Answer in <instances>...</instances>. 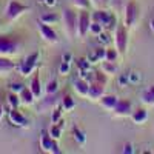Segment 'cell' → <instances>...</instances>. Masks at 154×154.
<instances>
[{
  "mask_svg": "<svg viewBox=\"0 0 154 154\" xmlns=\"http://www.w3.org/2000/svg\"><path fill=\"white\" fill-rule=\"evenodd\" d=\"M22 48V40L17 35H5L0 34V56L12 57Z\"/></svg>",
  "mask_w": 154,
  "mask_h": 154,
  "instance_id": "cell-1",
  "label": "cell"
},
{
  "mask_svg": "<svg viewBox=\"0 0 154 154\" xmlns=\"http://www.w3.org/2000/svg\"><path fill=\"white\" fill-rule=\"evenodd\" d=\"M91 19L94 20V22H99L102 26H103L106 31H114L116 28H117V17H116L111 11H108V9H97V11H94L93 14H91Z\"/></svg>",
  "mask_w": 154,
  "mask_h": 154,
  "instance_id": "cell-2",
  "label": "cell"
},
{
  "mask_svg": "<svg viewBox=\"0 0 154 154\" xmlns=\"http://www.w3.org/2000/svg\"><path fill=\"white\" fill-rule=\"evenodd\" d=\"M38 60H40V51H34V53L28 54L17 66L20 75H23V77L31 75L38 66Z\"/></svg>",
  "mask_w": 154,
  "mask_h": 154,
  "instance_id": "cell-3",
  "label": "cell"
},
{
  "mask_svg": "<svg viewBox=\"0 0 154 154\" xmlns=\"http://www.w3.org/2000/svg\"><path fill=\"white\" fill-rule=\"evenodd\" d=\"M29 9H31L29 5H25V3L19 2V0H9L5 8V17L8 22H14L19 17H22L25 12H28Z\"/></svg>",
  "mask_w": 154,
  "mask_h": 154,
  "instance_id": "cell-4",
  "label": "cell"
},
{
  "mask_svg": "<svg viewBox=\"0 0 154 154\" xmlns=\"http://www.w3.org/2000/svg\"><path fill=\"white\" fill-rule=\"evenodd\" d=\"M77 19L79 16L75 14V11L71 8H65L62 12V20H63V26L68 34L69 38H74L77 35Z\"/></svg>",
  "mask_w": 154,
  "mask_h": 154,
  "instance_id": "cell-5",
  "label": "cell"
},
{
  "mask_svg": "<svg viewBox=\"0 0 154 154\" xmlns=\"http://www.w3.org/2000/svg\"><path fill=\"white\" fill-rule=\"evenodd\" d=\"M125 26L130 29V28H134L136 23L139 22V17H140V8L139 5L134 2V0H130L126 5H125Z\"/></svg>",
  "mask_w": 154,
  "mask_h": 154,
  "instance_id": "cell-6",
  "label": "cell"
},
{
  "mask_svg": "<svg viewBox=\"0 0 154 154\" xmlns=\"http://www.w3.org/2000/svg\"><path fill=\"white\" fill-rule=\"evenodd\" d=\"M114 45L116 49L119 51L120 56L126 54L128 49V28L123 26V25H117V28L114 31Z\"/></svg>",
  "mask_w": 154,
  "mask_h": 154,
  "instance_id": "cell-7",
  "label": "cell"
},
{
  "mask_svg": "<svg viewBox=\"0 0 154 154\" xmlns=\"http://www.w3.org/2000/svg\"><path fill=\"white\" fill-rule=\"evenodd\" d=\"M40 148L45 152H51V154H60V146L57 143V139H54L48 131H42L40 134Z\"/></svg>",
  "mask_w": 154,
  "mask_h": 154,
  "instance_id": "cell-8",
  "label": "cell"
},
{
  "mask_svg": "<svg viewBox=\"0 0 154 154\" xmlns=\"http://www.w3.org/2000/svg\"><path fill=\"white\" fill-rule=\"evenodd\" d=\"M93 19L91 14L88 12V9H80L79 19H77V35L79 37H85L89 32V25H91Z\"/></svg>",
  "mask_w": 154,
  "mask_h": 154,
  "instance_id": "cell-9",
  "label": "cell"
},
{
  "mask_svg": "<svg viewBox=\"0 0 154 154\" xmlns=\"http://www.w3.org/2000/svg\"><path fill=\"white\" fill-rule=\"evenodd\" d=\"M8 120L12 126H17V128H28L29 126V119L25 117V114H22L19 111V108H9Z\"/></svg>",
  "mask_w": 154,
  "mask_h": 154,
  "instance_id": "cell-10",
  "label": "cell"
},
{
  "mask_svg": "<svg viewBox=\"0 0 154 154\" xmlns=\"http://www.w3.org/2000/svg\"><path fill=\"white\" fill-rule=\"evenodd\" d=\"M37 28H38V32H40L42 38H43L46 43L54 45V43L59 42V35H57V32L53 29V26H49V25H46V23H43V22L38 20Z\"/></svg>",
  "mask_w": 154,
  "mask_h": 154,
  "instance_id": "cell-11",
  "label": "cell"
},
{
  "mask_svg": "<svg viewBox=\"0 0 154 154\" xmlns=\"http://www.w3.org/2000/svg\"><path fill=\"white\" fill-rule=\"evenodd\" d=\"M133 112V103L128 99H119L117 105L114 108V114L117 117H126V116H131Z\"/></svg>",
  "mask_w": 154,
  "mask_h": 154,
  "instance_id": "cell-12",
  "label": "cell"
},
{
  "mask_svg": "<svg viewBox=\"0 0 154 154\" xmlns=\"http://www.w3.org/2000/svg\"><path fill=\"white\" fill-rule=\"evenodd\" d=\"M105 94V85L99 83V82H91L89 83V93H88V99L97 102L102 99V96Z\"/></svg>",
  "mask_w": 154,
  "mask_h": 154,
  "instance_id": "cell-13",
  "label": "cell"
},
{
  "mask_svg": "<svg viewBox=\"0 0 154 154\" xmlns=\"http://www.w3.org/2000/svg\"><path fill=\"white\" fill-rule=\"evenodd\" d=\"M89 83L86 79H82V77H77V79L72 82L74 85V91L79 94L80 97H88V93H89Z\"/></svg>",
  "mask_w": 154,
  "mask_h": 154,
  "instance_id": "cell-14",
  "label": "cell"
},
{
  "mask_svg": "<svg viewBox=\"0 0 154 154\" xmlns=\"http://www.w3.org/2000/svg\"><path fill=\"white\" fill-rule=\"evenodd\" d=\"M29 89L35 96V99H40V96H42V83H40V74H38V71L32 72L31 82H29Z\"/></svg>",
  "mask_w": 154,
  "mask_h": 154,
  "instance_id": "cell-15",
  "label": "cell"
},
{
  "mask_svg": "<svg viewBox=\"0 0 154 154\" xmlns=\"http://www.w3.org/2000/svg\"><path fill=\"white\" fill-rule=\"evenodd\" d=\"M117 102H119L117 96H114V94H103L102 99H100V105H102V108L106 109V111H114Z\"/></svg>",
  "mask_w": 154,
  "mask_h": 154,
  "instance_id": "cell-16",
  "label": "cell"
},
{
  "mask_svg": "<svg viewBox=\"0 0 154 154\" xmlns=\"http://www.w3.org/2000/svg\"><path fill=\"white\" fill-rule=\"evenodd\" d=\"M16 68H17L16 63L12 62L9 57L0 56V75H8V74H11L12 71H14Z\"/></svg>",
  "mask_w": 154,
  "mask_h": 154,
  "instance_id": "cell-17",
  "label": "cell"
},
{
  "mask_svg": "<svg viewBox=\"0 0 154 154\" xmlns=\"http://www.w3.org/2000/svg\"><path fill=\"white\" fill-rule=\"evenodd\" d=\"M19 96H20L22 105H25V106H31L34 102H35V96L32 94V91L29 89V86H25L22 91L19 93Z\"/></svg>",
  "mask_w": 154,
  "mask_h": 154,
  "instance_id": "cell-18",
  "label": "cell"
},
{
  "mask_svg": "<svg viewBox=\"0 0 154 154\" xmlns=\"http://www.w3.org/2000/svg\"><path fill=\"white\" fill-rule=\"evenodd\" d=\"M131 120L136 123V125H142L148 120V111L145 108H137L131 112Z\"/></svg>",
  "mask_w": 154,
  "mask_h": 154,
  "instance_id": "cell-19",
  "label": "cell"
},
{
  "mask_svg": "<svg viewBox=\"0 0 154 154\" xmlns=\"http://www.w3.org/2000/svg\"><path fill=\"white\" fill-rule=\"evenodd\" d=\"M71 60H72V56L69 53H65L62 57V62L59 65V74L60 75H66L71 69Z\"/></svg>",
  "mask_w": 154,
  "mask_h": 154,
  "instance_id": "cell-20",
  "label": "cell"
},
{
  "mask_svg": "<svg viewBox=\"0 0 154 154\" xmlns=\"http://www.w3.org/2000/svg\"><path fill=\"white\" fill-rule=\"evenodd\" d=\"M105 56H106V48L105 46H100V48L94 49L93 53L88 56V60H89V63H99V62H103L105 60Z\"/></svg>",
  "mask_w": 154,
  "mask_h": 154,
  "instance_id": "cell-21",
  "label": "cell"
},
{
  "mask_svg": "<svg viewBox=\"0 0 154 154\" xmlns=\"http://www.w3.org/2000/svg\"><path fill=\"white\" fill-rule=\"evenodd\" d=\"M63 126H65V122H63V119H60L57 123H53L49 126V130H48V133L53 136L54 139H60L62 137V133H63Z\"/></svg>",
  "mask_w": 154,
  "mask_h": 154,
  "instance_id": "cell-22",
  "label": "cell"
},
{
  "mask_svg": "<svg viewBox=\"0 0 154 154\" xmlns=\"http://www.w3.org/2000/svg\"><path fill=\"white\" fill-rule=\"evenodd\" d=\"M142 102L148 106H154V85L148 86L142 93Z\"/></svg>",
  "mask_w": 154,
  "mask_h": 154,
  "instance_id": "cell-23",
  "label": "cell"
},
{
  "mask_svg": "<svg viewBox=\"0 0 154 154\" xmlns=\"http://www.w3.org/2000/svg\"><path fill=\"white\" fill-rule=\"evenodd\" d=\"M102 71L105 74L111 75V74H117L119 68H117V63L116 62H109V60H103L102 62Z\"/></svg>",
  "mask_w": 154,
  "mask_h": 154,
  "instance_id": "cell-24",
  "label": "cell"
},
{
  "mask_svg": "<svg viewBox=\"0 0 154 154\" xmlns=\"http://www.w3.org/2000/svg\"><path fill=\"white\" fill-rule=\"evenodd\" d=\"M60 106L63 108V111H72V109L75 108V102H74V99H72L69 94H66V96L62 97Z\"/></svg>",
  "mask_w": 154,
  "mask_h": 154,
  "instance_id": "cell-25",
  "label": "cell"
},
{
  "mask_svg": "<svg viewBox=\"0 0 154 154\" xmlns=\"http://www.w3.org/2000/svg\"><path fill=\"white\" fill-rule=\"evenodd\" d=\"M72 137L79 145H85V142H86V136L79 126H72Z\"/></svg>",
  "mask_w": 154,
  "mask_h": 154,
  "instance_id": "cell-26",
  "label": "cell"
},
{
  "mask_svg": "<svg viewBox=\"0 0 154 154\" xmlns=\"http://www.w3.org/2000/svg\"><path fill=\"white\" fill-rule=\"evenodd\" d=\"M6 102H8V105L9 108H19V105H22V102H20V96L17 93H9L6 96Z\"/></svg>",
  "mask_w": 154,
  "mask_h": 154,
  "instance_id": "cell-27",
  "label": "cell"
},
{
  "mask_svg": "<svg viewBox=\"0 0 154 154\" xmlns=\"http://www.w3.org/2000/svg\"><path fill=\"white\" fill-rule=\"evenodd\" d=\"M40 22H43L46 25H54V23L59 22V16L56 12H46V14L40 16Z\"/></svg>",
  "mask_w": 154,
  "mask_h": 154,
  "instance_id": "cell-28",
  "label": "cell"
},
{
  "mask_svg": "<svg viewBox=\"0 0 154 154\" xmlns=\"http://www.w3.org/2000/svg\"><path fill=\"white\" fill-rule=\"evenodd\" d=\"M97 37V42L102 45V46H106V45H109L111 42H112V38L109 37V31H102L99 35H96Z\"/></svg>",
  "mask_w": 154,
  "mask_h": 154,
  "instance_id": "cell-29",
  "label": "cell"
},
{
  "mask_svg": "<svg viewBox=\"0 0 154 154\" xmlns=\"http://www.w3.org/2000/svg\"><path fill=\"white\" fill-rule=\"evenodd\" d=\"M45 91H46V94H57V91H59V82L56 79L49 80L46 83V86H45Z\"/></svg>",
  "mask_w": 154,
  "mask_h": 154,
  "instance_id": "cell-30",
  "label": "cell"
},
{
  "mask_svg": "<svg viewBox=\"0 0 154 154\" xmlns=\"http://www.w3.org/2000/svg\"><path fill=\"white\" fill-rule=\"evenodd\" d=\"M91 82H99V83L106 85V82H108V74H105L103 71H96V72L93 74V80H91Z\"/></svg>",
  "mask_w": 154,
  "mask_h": 154,
  "instance_id": "cell-31",
  "label": "cell"
},
{
  "mask_svg": "<svg viewBox=\"0 0 154 154\" xmlns=\"http://www.w3.org/2000/svg\"><path fill=\"white\" fill-rule=\"evenodd\" d=\"M119 51L116 48H106V56H105V60H109V62H117V57H119Z\"/></svg>",
  "mask_w": 154,
  "mask_h": 154,
  "instance_id": "cell-32",
  "label": "cell"
},
{
  "mask_svg": "<svg viewBox=\"0 0 154 154\" xmlns=\"http://www.w3.org/2000/svg\"><path fill=\"white\" fill-rule=\"evenodd\" d=\"M102 31H105V28L102 26V25L99 23V22H91V25H89V32L91 34H94V35H99Z\"/></svg>",
  "mask_w": 154,
  "mask_h": 154,
  "instance_id": "cell-33",
  "label": "cell"
},
{
  "mask_svg": "<svg viewBox=\"0 0 154 154\" xmlns=\"http://www.w3.org/2000/svg\"><path fill=\"white\" fill-rule=\"evenodd\" d=\"M62 111H63L62 106H54V108H53V114H51V122L57 123V122L62 119Z\"/></svg>",
  "mask_w": 154,
  "mask_h": 154,
  "instance_id": "cell-34",
  "label": "cell"
},
{
  "mask_svg": "<svg viewBox=\"0 0 154 154\" xmlns=\"http://www.w3.org/2000/svg\"><path fill=\"white\" fill-rule=\"evenodd\" d=\"M72 3L77 9H89L91 0H72Z\"/></svg>",
  "mask_w": 154,
  "mask_h": 154,
  "instance_id": "cell-35",
  "label": "cell"
},
{
  "mask_svg": "<svg viewBox=\"0 0 154 154\" xmlns=\"http://www.w3.org/2000/svg\"><path fill=\"white\" fill-rule=\"evenodd\" d=\"M77 68H79V71H86V69H89V60H88V57L86 59H83V57H80V59H77Z\"/></svg>",
  "mask_w": 154,
  "mask_h": 154,
  "instance_id": "cell-36",
  "label": "cell"
},
{
  "mask_svg": "<svg viewBox=\"0 0 154 154\" xmlns=\"http://www.w3.org/2000/svg\"><path fill=\"white\" fill-rule=\"evenodd\" d=\"M109 5L112 8H116V11H122V9H125L126 2H123V0H109Z\"/></svg>",
  "mask_w": 154,
  "mask_h": 154,
  "instance_id": "cell-37",
  "label": "cell"
},
{
  "mask_svg": "<svg viewBox=\"0 0 154 154\" xmlns=\"http://www.w3.org/2000/svg\"><path fill=\"white\" fill-rule=\"evenodd\" d=\"M23 88H25V85L22 82H12V83H9V91H12V93H17L19 94Z\"/></svg>",
  "mask_w": 154,
  "mask_h": 154,
  "instance_id": "cell-38",
  "label": "cell"
},
{
  "mask_svg": "<svg viewBox=\"0 0 154 154\" xmlns=\"http://www.w3.org/2000/svg\"><path fill=\"white\" fill-rule=\"evenodd\" d=\"M128 80H130V83H131V85L139 83V82H140V74H139V72H136V71H131L130 74H128Z\"/></svg>",
  "mask_w": 154,
  "mask_h": 154,
  "instance_id": "cell-39",
  "label": "cell"
},
{
  "mask_svg": "<svg viewBox=\"0 0 154 154\" xmlns=\"http://www.w3.org/2000/svg\"><path fill=\"white\" fill-rule=\"evenodd\" d=\"M91 5H94L97 8H103V6L109 5V0H91Z\"/></svg>",
  "mask_w": 154,
  "mask_h": 154,
  "instance_id": "cell-40",
  "label": "cell"
},
{
  "mask_svg": "<svg viewBox=\"0 0 154 154\" xmlns=\"http://www.w3.org/2000/svg\"><path fill=\"white\" fill-rule=\"evenodd\" d=\"M128 83H130V80H128V74H120L119 75V85L120 86H126Z\"/></svg>",
  "mask_w": 154,
  "mask_h": 154,
  "instance_id": "cell-41",
  "label": "cell"
},
{
  "mask_svg": "<svg viewBox=\"0 0 154 154\" xmlns=\"http://www.w3.org/2000/svg\"><path fill=\"white\" fill-rule=\"evenodd\" d=\"M122 152H125V154H131V152H134V149H133V145H131V143H126V145L123 146Z\"/></svg>",
  "mask_w": 154,
  "mask_h": 154,
  "instance_id": "cell-42",
  "label": "cell"
},
{
  "mask_svg": "<svg viewBox=\"0 0 154 154\" xmlns=\"http://www.w3.org/2000/svg\"><path fill=\"white\" fill-rule=\"evenodd\" d=\"M5 116V106H3V102H2V94H0V122H2Z\"/></svg>",
  "mask_w": 154,
  "mask_h": 154,
  "instance_id": "cell-43",
  "label": "cell"
},
{
  "mask_svg": "<svg viewBox=\"0 0 154 154\" xmlns=\"http://www.w3.org/2000/svg\"><path fill=\"white\" fill-rule=\"evenodd\" d=\"M42 2H43L46 6H54V5H56V0H42Z\"/></svg>",
  "mask_w": 154,
  "mask_h": 154,
  "instance_id": "cell-44",
  "label": "cell"
},
{
  "mask_svg": "<svg viewBox=\"0 0 154 154\" xmlns=\"http://www.w3.org/2000/svg\"><path fill=\"white\" fill-rule=\"evenodd\" d=\"M149 28H151V31L154 32V19H152V20L149 22Z\"/></svg>",
  "mask_w": 154,
  "mask_h": 154,
  "instance_id": "cell-45",
  "label": "cell"
}]
</instances>
